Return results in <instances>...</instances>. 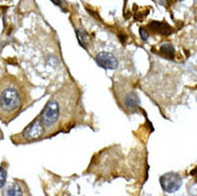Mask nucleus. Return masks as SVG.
<instances>
[{"instance_id":"10","label":"nucleus","mask_w":197,"mask_h":196,"mask_svg":"<svg viewBox=\"0 0 197 196\" xmlns=\"http://www.w3.org/2000/svg\"><path fill=\"white\" fill-rule=\"evenodd\" d=\"M5 195L9 196H20L23 195V190L17 183H12L5 191Z\"/></svg>"},{"instance_id":"9","label":"nucleus","mask_w":197,"mask_h":196,"mask_svg":"<svg viewBox=\"0 0 197 196\" xmlns=\"http://www.w3.org/2000/svg\"><path fill=\"white\" fill-rule=\"evenodd\" d=\"M160 53L163 56L172 59L175 56V48L171 44H163L160 48Z\"/></svg>"},{"instance_id":"15","label":"nucleus","mask_w":197,"mask_h":196,"mask_svg":"<svg viewBox=\"0 0 197 196\" xmlns=\"http://www.w3.org/2000/svg\"><path fill=\"white\" fill-rule=\"evenodd\" d=\"M181 1H182V0H181Z\"/></svg>"},{"instance_id":"3","label":"nucleus","mask_w":197,"mask_h":196,"mask_svg":"<svg viewBox=\"0 0 197 196\" xmlns=\"http://www.w3.org/2000/svg\"><path fill=\"white\" fill-rule=\"evenodd\" d=\"M160 183L162 185V189L167 193H175L176 191L181 188L182 184V179L179 174L174 172L167 173L161 176Z\"/></svg>"},{"instance_id":"13","label":"nucleus","mask_w":197,"mask_h":196,"mask_svg":"<svg viewBox=\"0 0 197 196\" xmlns=\"http://www.w3.org/2000/svg\"><path fill=\"white\" fill-rule=\"evenodd\" d=\"M191 175H192V176H195V175H197V168L194 169V170H192V172H191Z\"/></svg>"},{"instance_id":"4","label":"nucleus","mask_w":197,"mask_h":196,"mask_svg":"<svg viewBox=\"0 0 197 196\" xmlns=\"http://www.w3.org/2000/svg\"><path fill=\"white\" fill-rule=\"evenodd\" d=\"M45 133V127L40 121V119H35L30 125H28L23 132V136L26 140H35L41 138Z\"/></svg>"},{"instance_id":"5","label":"nucleus","mask_w":197,"mask_h":196,"mask_svg":"<svg viewBox=\"0 0 197 196\" xmlns=\"http://www.w3.org/2000/svg\"><path fill=\"white\" fill-rule=\"evenodd\" d=\"M96 63L105 70H115L118 68V60L113 54L107 52L98 53L95 57Z\"/></svg>"},{"instance_id":"11","label":"nucleus","mask_w":197,"mask_h":196,"mask_svg":"<svg viewBox=\"0 0 197 196\" xmlns=\"http://www.w3.org/2000/svg\"><path fill=\"white\" fill-rule=\"evenodd\" d=\"M7 181V170L3 167H0V189H2Z\"/></svg>"},{"instance_id":"1","label":"nucleus","mask_w":197,"mask_h":196,"mask_svg":"<svg viewBox=\"0 0 197 196\" xmlns=\"http://www.w3.org/2000/svg\"><path fill=\"white\" fill-rule=\"evenodd\" d=\"M20 105V93L14 88H7L0 93V108L7 113L16 110Z\"/></svg>"},{"instance_id":"12","label":"nucleus","mask_w":197,"mask_h":196,"mask_svg":"<svg viewBox=\"0 0 197 196\" xmlns=\"http://www.w3.org/2000/svg\"><path fill=\"white\" fill-rule=\"evenodd\" d=\"M139 35H141V39H143L144 41H147V39H148V33H147V31H146L145 29L141 28V29H139Z\"/></svg>"},{"instance_id":"8","label":"nucleus","mask_w":197,"mask_h":196,"mask_svg":"<svg viewBox=\"0 0 197 196\" xmlns=\"http://www.w3.org/2000/svg\"><path fill=\"white\" fill-rule=\"evenodd\" d=\"M76 35H77V39H78L79 44L84 47V48H87V45H88L89 41H90L88 33L84 29H78L76 30Z\"/></svg>"},{"instance_id":"14","label":"nucleus","mask_w":197,"mask_h":196,"mask_svg":"<svg viewBox=\"0 0 197 196\" xmlns=\"http://www.w3.org/2000/svg\"><path fill=\"white\" fill-rule=\"evenodd\" d=\"M54 3H57V5H60V1L59 0H52Z\"/></svg>"},{"instance_id":"2","label":"nucleus","mask_w":197,"mask_h":196,"mask_svg":"<svg viewBox=\"0 0 197 196\" xmlns=\"http://www.w3.org/2000/svg\"><path fill=\"white\" fill-rule=\"evenodd\" d=\"M59 105L55 100H50L45 105L44 109L40 115V121L45 127H50L59 119Z\"/></svg>"},{"instance_id":"7","label":"nucleus","mask_w":197,"mask_h":196,"mask_svg":"<svg viewBox=\"0 0 197 196\" xmlns=\"http://www.w3.org/2000/svg\"><path fill=\"white\" fill-rule=\"evenodd\" d=\"M124 104H126L128 109H134L136 106L139 105V99L135 92H130L126 96L124 99Z\"/></svg>"},{"instance_id":"6","label":"nucleus","mask_w":197,"mask_h":196,"mask_svg":"<svg viewBox=\"0 0 197 196\" xmlns=\"http://www.w3.org/2000/svg\"><path fill=\"white\" fill-rule=\"evenodd\" d=\"M149 28H150L152 31L159 32L163 35H170L171 32V28H170L169 25H167L166 23L162 22H152L149 24Z\"/></svg>"}]
</instances>
